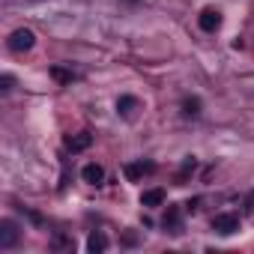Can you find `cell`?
I'll list each match as a JSON object with an SVG mask.
<instances>
[{
  "mask_svg": "<svg viewBox=\"0 0 254 254\" xmlns=\"http://www.w3.org/2000/svg\"><path fill=\"white\" fill-rule=\"evenodd\" d=\"M0 84H3V90H12V75H3V81H0Z\"/></svg>",
  "mask_w": 254,
  "mask_h": 254,
  "instance_id": "obj_14",
  "label": "cell"
},
{
  "mask_svg": "<svg viewBox=\"0 0 254 254\" xmlns=\"http://www.w3.org/2000/svg\"><path fill=\"white\" fill-rule=\"evenodd\" d=\"M81 177H84V183H87V186H102V183H105V168H102V165H96V162H90V165H84Z\"/></svg>",
  "mask_w": 254,
  "mask_h": 254,
  "instance_id": "obj_5",
  "label": "cell"
},
{
  "mask_svg": "<svg viewBox=\"0 0 254 254\" xmlns=\"http://www.w3.org/2000/svg\"><path fill=\"white\" fill-rule=\"evenodd\" d=\"M135 108H138V99H135V96H120V99H117V111H120V114H132Z\"/></svg>",
  "mask_w": 254,
  "mask_h": 254,
  "instance_id": "obj_10",
  "label": "cell"
},
{
  "mask_svg": "<svg viewBox=\"0 0 254 254\" xmlns=\"http://www.w3.org/2000/svg\"><path fill=\"white\" fill-rule=\"evenodd\" d=\"M212 230L221 233V236L236 233V230H239V215H233V212H221V215H215V218H212Z\"/></svg>",
  "mask_w": 254,
  "mask_h": 254,
  "instance_id": "obj_2",
  "label": "cell"
},
{
  "mask_svg": "<svg viewBox=\"0 0 254 254\" xmlns=\"http://www.w3.org/2000/svg\"><path fill=\"white\" fill-rule=\"evenodd\" d=\"M33 42H36V36H33V30H27V27H18V30L9 36V48H12L15 54L30 51V48H33Z\"/></svg>",
  "mask_w": 254,
  "mask_h": 254,
  "instance_id": "obj_1",
  "label": "cell"
},
{
  "mask_svg": "<svg viewBox=\"0 0 254 254\" xmlns=\"http://www.w3.org/2000/svg\"><path fill=\"white\" fill-rule=\"evenodd\" d=\"M183 114L186 117H197L200 114V99H186L183 102Z\"/></svg>",
  "mask_w": 254,
  "mask_h": 254,
  "instance_id": "obj_12",
  "label": "cell"
},
{
  "mask_svg": "<svg viewBox=\"0 0 254 254\" xmlns=\"http://www.w3.org/2000/svg\"><path fill=\"white\" fill-rule=\"evenodd\" d=\"M15 239H18V224L3 218V221H0V248H12Z\"/></svg>",
  "mask_w": 254,
  "mask_h": 254,
  "instance_id": "obj_4",
  "label": "cell"
},
{
  "mask_svg": "<svg viewBox=\"0 0 254 254\" xmlns=\"http://www.w3.org/2000/svg\"><path fill=\"white\" fill-rule=\"evenodd\" d=\"M51 75H54L57 81H63V84H72V81H75V75H72V72H66V69H60V66H54V69H51Z\"/></svg>",
  "mask_w": 254,
  "mask_h": 254,
  "instance_id": "obj_13",
  "label": "cell"
},
{
  "mask_svg": "<svg viewBox=\"0 0 254 254\" xmlns=\"http://www.w3.org/2000/svg\"><path fill=\"white\" fill-rule=\"evenodd\" d=\"M108 248V236L105 233H90V239H87V251L90 254H102Z\"/></svg>",
  "mask_w": 254,
  "mask_h": 254,
  "instance_id": "obj_9",
  "label": "cell"
},
{
  "mask_svg": "<svg viewBox=\"0 0 254 254\" xmlns=\"http://www.w3.org/2000/svg\"><path fill=\"white\" fill-rule=\"evenodd\" d=\"M165 227H174V233H177V227H180V209H177V206H168V212H165Z\"/></svg>",
  "mask_w": 254,
  "mask_h": 254,
  "instance_id": "obj_11",
  "label": "cell"
},
{
  "mask_svg": "<svg viewBox=\"0 0 254 254\" xmlns=\"http://www.w3.org/2000/svg\"><path fill=\"white\" fill-rule=\"evenodd\" d=\"M197 24H200V30L215 33V30L221 27V12H218V9H212V6H206V9L197 15Z\"/></svg>",
  "mask_w": 254,
  "mask_h": 254,
  "instance_id": "obj_3",
  "label": "cell"
},
{
  "mask_svg": "<svg viewBox=\"0 0 254 254\" xmlns=\"http://www.w3.org/2000/svg\"><path fill=\"white\" fill-rule=\"evenodd\" d=\"M90 144H93V135H87V132H78V135L66 138V150H72V153H84Z\"/></svg>",
  "mask_w": 254,
  "mask_h": 254,
  "instance_id": "obj_6",
  "label": "cell"
},
{
  "mask_svg": "<svg viewBox=\"0 0 254 254\" xmlns=\"http://www.w3.org/2000/svg\"><path fill=\"white\" fill-rule=\"evenodd\" d=\"M156 171V165H150V162H138V165H126V177L129 180H141L144 174H153Z\"/></svg>",
  "mask_w": 254,
  "mask_h": 254,
  "instance_id": "obj_8",
  "label": "cell"
},
{
  "mask_svg": "<svg viewBox=\"0 0 254 254\" xmlns=\"http://www.w3.org/2000/svg\"><path fill=\"white\" fill-rule=\"evenodd\" d=\"M248 209H251V212H254V194H251V197H248Z\"/></svg>",
  "mask_w": 254,
  "mask_h": 254,
  "instance_id": "obj_15",
  "label": "cell"
},
{
  "mask_svg": "<svg viewBox=\"0 0 254 254\" xmlns=\"http://www.w3.org/2000/svg\"><path fill=\"white\" fill-rule=\"evenodd\" d=\"M165 203V189H147L141 194V206H162Z\"/></svg>",
  "mask_w": 254,
  "mask_h": 254,
  "instance_id": "obj_7",
  "label": "cell"
}]
</instances>
